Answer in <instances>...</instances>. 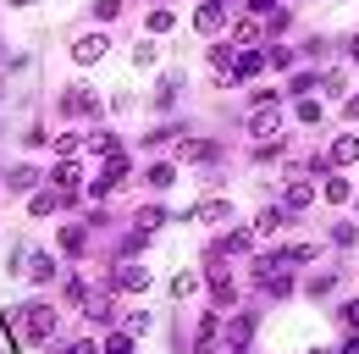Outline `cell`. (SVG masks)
<instances>
[{
    "label": "cell",
    "mask_w": 359,
    "mask_h": 354,
    "mask_svg": "<svg viewBox=\"0 0 359 354\" xmlns=\"http://www.w3.org/2000/svg\"><path fill=\"white\" fill-rule=\"evenodd\" d=\"M17 327H22L28 343H45V338H55V310H50V305H22Z\"/></svg>",
    "instance_id": "obj_1"
},
{
    "label": "cell",
    "mask_w": 359,
    "mask_h": 354,
    "mask_svg": "<svg viewBox=\"0 0 359 354\" xmlns=\"http://www.w3.org/2000/svg\"><path fill=\"white\" fill-rule=\"evenodd\" d=\"M255 321H260L255 310H238V315H232V321L222 327V338H226V354H243V349H249V338H255Z\"/></svg>",
    "instance_id": "obj_2"
},
{
    "label": "cell",
    "mask_w": 359,
    "mask_h": 354,
    "mask_svg": "<svg viewBox=\"0 0 359 354\" xmlns=\"http://www.w3.org/2000/svg\"><path fill=\"white\" fill-rule=\"evenodd\" d=\"M105 34H83V39L72 44V61H83V67H89V61H100V55H105Z\"/></svg>",
    "instance_id": "obj_3"
},
{
    "label": "cell",
    "mask_w": 359,
    "mask_h": 354,
    "mask_svg": "<svg viewBox=\"0 0 359 354\" xmlns=\"http://www.w3.org/2000/svg\"><path fill=\"white\" fill-rule=\"evenodd\" d=\"M61 249H67V255L78 261V255L89 249V227H78V221H67V227H61Z\"/></svg>",
    "instance_id": "obj_4"
},
{
    "label": "cell",
    "mask_w": 359,
    "mask_h": 354,
    "mask_svg": "<svg viewBox=\"0 0 359 354\" xmlns=\"http://www.w3.org/2000/svg\"><path fill=\"white\" fill-rule=\"evenodd\" d=\"M194 28H199V34H216V28H226V11L216 6V0H205L199 17H194Z\"/></svg>",
    "instance_id": "obj_5"
},
{
    "label": "cell",
    "mask_w": 359,
    "mask_h": 354,
    "mask_svg": "<svg viewBox=\"0 0 359 354\" xmlns=\"http://www.w3.org/2000/svg\"><path fill=\"white\" fill-rule=\"evenodd\" d=\"M282 221H287V211H282V205H260V216H255V227H249V232H282Z\"/></svg>",
    "instance_id": "obj_6"
},
{
    "label": "cell",
    "mask_w": 359,
    "mask_h": 354,
    "mask_svg": "<svg viewBox=\"0 0 359 354\" xmlns=\"http://www.w3.org/2000/svg\"><path fill=\"white\" fill-rule=\"evenodd\" d=\"M83 144H89L94 155H105V161H111V155H122V138H116V133H105V128H100V133H83Z\"/></svg>",
    "instance_id": "obj_7"
},
{
    "label": "cell",
    "mask_w": 359,
    "mask_h": 354,
    "mask_svg": "<svg viewBox=\"0 0 359 354\" xmlns=\"http://www.w3.org/2000/svg\"><path fill=\"white\" fill-rule=\"evenodd\" d=\"M28 277H34V282H55V277H61V261H55V255H34V261H28Z\"/></svg>",
    "instance_id": "obj_8"
},
{
    "label": "cell",
    "mask_w": 359,
    "mask_h": 354,
    "mask_svg": "<svg viewBox=\"0 0 359 354\" xmlns=\"http://www.w3.org/2000/svg\"><path fill=\"white\" fill-rule=\"evenodd\" d=\"M177 161H216V144L210 138H188V144H177Z\"/></svg>",
    "instance_id": "obj_9"
},
{
    "label": "cell",
    "mask_w": 359,
    "mask_h": 354,
    "mask_svg": "<svg viewBox=\"0 0 359 354\" xmlns=\"http://www.w3.org/2000/svg\"><path fill=\"white\" fill-rule=\"evenodd\" d=\"M249 244H255V232H249V227H238V232H226V238H222V249H216V255H249Z\"/></svg>",
    "instance_id": "obj_10"
},
{
    "label": "cell",
    "mask_w": 359,
    "mask_h": 354,
    "mask_svg": "<svg viewBox=\"0 0 359 354\" xmlns=\"http://www.w3.org/2000/svg\"><path fill=\"white\" fill-rule=\"evenodd\" d=\"M260 67H266V55H260V50H243V55L232 61V78H255Z\"/></svg>",
    "instance_id": "obj_11"
},
{
    "label": "cell",
    "mask_w": 359,
    "mask_h": 354,
    "mask_svg": "<svg viewBox=\"0 0 359 354\" xmlns=\"http://www.w3.org/2000/svg\"><path fill=\"white\" fill-rule=\"evenodd\" d=\"M249 133H255V138H260V144H266L271 133H276V111H266V105H260V111H255V117H249Z\"/></svg>",
    "instance_id": "obj_12"
},
{
    "label": "cell",
    "mask_w": 359,
    "mask_h": 354,
    "mask_svg": "<svg viewBox=\"0 0 359 354\" xmlns=\"http://www.w3.org/2000/svg\"><path fill=\"white\" fill-rule=\"evenodd\" d=\"M310 199H315V188H310V183H293V188H287V199H282V211H293V216H299V211H304Z\"/></svg>",
    "instance_id": "obj_13"
},
{
    "label": "cell",
    "mask_w": 359,
    "mask_h": 354,
    "mask_svg": "<svg viewBox=\"0 0 359 354\" xmlns=\"http://www.w3.org/2000/svg\"><path fill=\"white\" fill-rule=\"evenodd\" d=\"M177 94H182V72H166V78H161V88H155V105H172Z\"/></svg>",
    "instance_id": "obj_14"
},
{
    "label": "cell",
    "mask_w": 359,
    "mask_h": 354,
    "mask_svg": "<svg viewBox=\"0 0 359 354\" xmlns=\"http://www.w3.org/2000/svg\"><path fill=\"white\" fill-rule=\"evenodd\" d=\"M116 288H149V271L144 266H122L116 271Z\"/></svg>",
    "instance_id": "obj_15"
},
{
    "label": "cell",
    "mask_w": 359,
    "mask_h": 354,
    "mask_svg": "<svg viewBox=\"0 0 359 354\" xmlns=\"http://www.w3.org/2000/svg\"><path fill=\"white\" fill-rule=\"evenodd\" d=\"M55 188H61V194H67V199H72V188H78V166H72V161H61V166H55Z\"/></svg>",
    "instance_id": "obj_16"
},
{
    "label": "cell",
    "mask_w": 359,
    "mask_h": 354,
    "mask_svg": "<svg viewBox=\"0 0 359 354\" xmlns=\"http://www.w3.org/2000/svg\"><path fill=\"white\" fill-rule=\"evenodd\" d=\"M83 321H94V327H111V321H116V310H111V299H94V305L83 310Z\"/></svg>",
    "instance_id": "obj_17"
},
{
    "label": "cell",
    "mask_w": 359,
    "mask_h": 354,
    "mask_svg": "<svg viewBox=\"0 0 359 354\" xmlns=\"http://www.w3.org/2000/svg\"><path fill=\"white\" fill-rule=\"evenodd\" d=\"M78 150H83V133H55V155L61 161H72Z\"/></svg>",
    "instance_id": "obj_18"
},
{
    "label": "cell",
    "mask_w": 359,
    "mask_h": 354,
    "mask_svg": "<svg viewBox=\"0 0 359 354\" xmlns=\"http://www.w3.org/2000/svg\"><path fill=\"white\" fill-rule=\"evenodd\" d=\"M216 332H222V315H205V321H199V332H194V343H199V349H210V343H216Z\"/></svg>",
    "instance_id": "obj_19"
},
{
    "label": "cell",
    "mask_w": 359,
    "mask_h": 354,
    "mask_svg": "<svg viewBox=\"0 0 359 354\" xmlns=\"http://www.w3.org/2000/svg\"><path fill=\"white\" fill-rule=\"evenodd\" d=\"M194 216H199V221H226V216H232V205H226V199H205Z\"/></svg>",
    "instance_id": "obj_20"
},
{
    "label": "cell",
    "mask_w": 359,
    "mask_h": 354,
    "mask_svg": "<svg viewBox=\"0 0 359 354\" xmlns=\"http://www.w3.org/2000/svg\"><path fill=\"white\" fill-rule=\"evenodd\" d=\"M144 183H149V188H172V183H177V166H166V161H161V166H149Z\"/></svg>",
    "instance_id": "obj_21"
},
{
    "label": "cell",
    "mask_w": 359,
    "mask_h": 354,
    "mask_svg": "<svg viewBox=\"0 0 359 354\" xmlns=\"http://www.w3.org/2000/svg\"><path fill=\"white\" fill-rule=\"evenodd\" d=\"M100 354H133V332H111V338L100 343Z\"/></svg>",
    "instance_id": "obj_22"
},
{
    "label": "cell",
    "mask_w": 359,
    "mask_h": 354,
    "mask_svg": "<svg viewBox=\"0 0 359 354\" xmlns=\"http://www.w3.org/2000/svg\"><path fill=\"white\" fill-rule=\"evenodd\" d=\"M332 161H359V138H354V133L332 144Z\"/></svg>",
    "instance_id": "obj_23"
},
{
    "label": "cell",
    "mask_w": 359,
    "mask_h": 354,
    "mask_svg": "<svg viewBox=\"0 0 359 354\" xmlns=\"http://www.w3.org/2000/svg\"><path fill=\"white\" fill-rule=\"evenodd\" d=\"M194 288H199V277H194V271H177V277H172V299H188Z\"/></svg>",
    "instance_id": "obj_24"
},
{
    "label": "cell",
    "mask_w": 359,
    "mask_h": 354,
    "mask_svg": "<svg viewBox=\"0 0 359 354\" xmlns=\"http://www.w3.org/2000/svg\"><path fill=\"white\" fill-rule=\"evenodd\" d=\"M210 67H216V78L232 72V44H216V50H210Z\"/></svg>",
    "instance_id": "obj_25"
},
{
    "label": "cell",
    "mask_w": 359,
    "mask_h": 354,
    "mask_svg": "<svg viewBox=\"0 0 359 354\" xmlns=\"http://www.w3.org/2000/svg\"><path fill=\"white\" fill-rule=\"evenodd\" d=\"M6 183H11L17 194H22V188H34V183H39V172H34V166H17V172L6 177Z\"/></svg>",
    "instance_id": "obj_26"
},
{
    "label": "cell",
    "mask_w": 359,
    "mask_h": 354,
    "mask_svg": "<svg viewBox=\"0 0 359 354\" xmlns=\"http://www.w3.org/2000/svg\"><path fill=\"white\" fill-rule=\"evenodd\" d=\"M161 221H166V211H161V205H144V211H138V227H144V232H155Z\"/></svg>",
    "instance_id": "obj_27"
},
{
    "label": "cell",
    "mask_w": 359,
    "mask_h": 354,
    "mask_svg": "<svg viewBox=\"0 0 359 354\" xmlns=\"http://www.w3.org/2000/svg\"><path fill=\"white\" fill-rule=\"evenodd\" d=\"M172 22H177V17H172L166 6H161V11H149V34H172Z\"/></svg>",
    "instance_id": "obj_28"
},
{
    "label": "cell",
    "mask_w": 359,
    "mask_h": 354,
    "mask_svg": "<svg viewBox=\"0 0 359 354\" xmlns=\"http://www.w3.org/2000/svg\"><path fill=\"white\" fill-rule=\"evenodd\" d=\"M315 84H320V72L310 67V72H293V84H287V88H293V94H310Z\"/></svg>",
    "instance_id": "obj_29"
},
{
    "label": "cell",
    "mask_w": 359,
    "mask_h": 354,
    "mask_svg": "<svg viewBox=\"0 0 359 354\" xmlns=\"http://www.w3.org/2000/svg\"><path fill=\"white\" fill-rule=\"evenodd\" d=\"M55 205H61V199H55V194H34V199H28V211H34V216H50V211H55Z\"/></svg>",
    "instance_id": "obj_30"
},
{
    "label": "cell",
    "mask_w": 359,
    "mask_h": 354,
    "mask_svg": "<svg viewBox=\"0 0 359 354\" xmlns=\"http://www.w3.org/2000/svg\"><path fill=\"white\" fill-rule=\"evenodd\" d=\"M337 321H343V327L354 332V327H359V299H343V310H337Z\"/></svg>",
    "instance_id": "obj_31"
},
{
    "label": "cell",
    "mask_w": 359,
    "mask_h": 354,
    "mask_svg": "<svg viewBox=\"0 0 359 354\" xmlns=\"http://www.w3.org/2000/svg\"><path fill=\"white\" fill-rule=\"evenodd\" d=\"M326 199L343 205V199H348V177H332V183H326Z\"/></svg>",
    "instance_id": "obj_32"
},
{
    "label": "cell",
    "mask_w": 359,
    "mask_h": 354,
    "mask_svg": "<svg viewBox=\"0 0 359 354\" xmlns=\"http://www.w3.org/2000/svg\"><path fill=\"white\" fill-rule=\"evenodd\" d=\"M299 122H304V128L320 122V105H315V100H299Z\"/></svg>",
    "instance_id": "obj_33"
},
{
    "label": "cell",
    "mask_w": 359,
    "mask_h": 354,
    "mask_svg": "<svg viewBox=\"0 0 359 354\" xmlns=\"http://www.w3.org/2000/svg\"><path fill=\"white\" fill-rule=\"evenodd\" d=\"M122 332H133V338H138V332H149V315H144V310H133V315L122 321Z\"/></svg>",
    "instance_id": "obj_34"
},
{
    "label": "cell",
    "mask_w": 359,
    "mask_h": 354,
    "mask_svg": "<svg viewBox=\"0 0 359 354\" xmlns=\"http://www.w3.org/2000/svg\"><path fill=\"white\" fill-rule=\"evenodd\" d=\"M116 11H122V0H94V17H100V22H111Z\"/></svg>",
    "instance_id": "obj_35"
},
{
    "label": "cell",
    "mask_w": 359,
    "mask_h": 354,
    "mask_svg": "<svg viewBox=\"0 0 359 354\" xmlns=\"http://www.w3.org/2000/svg\"><path fill=\"white\" fill-rule=\"evenodd\" d=\"M271 61H276V67H293V61H299V50H287V44H276V50H271Z\"/></svg>",
    "instance_id": "obj_36"
},
{
    "label": "cell",
    "mask_w": 359,
    "mask_h": 354,
    "mask_svg": "<svg viewBox=\"0 0 359 354\" xmlns=\"http://www.w3.org/2000/svg\"><path fill=\"white\" fill-rule=\"evenodd\" d=\"M61 354H100V343H94V338H78V343H67Z\"/></svg>",
    "instance_id": "obj_37"
},
{
    "label": "cell",
    "mask_w": 359,
    "mask_h": 354,
    "mask_svg": "<svg viewBox=\"0 0 359 354\" xmlns=\"http://www.w3.org/2000/svg\"><path fill=\"white\" fill-rule=\"evenodd\" d=\"M332 238H337V244H359V227H348V221H343V227H332Z\"/></svg>",
    "instance_id": "obj_38"
},
{
    "label": "cell",
    "mask_w": 359,
    "mask_h": 354,
    "mask_svg": "<svg viewBox=\"0 0 359 354\" xmlns=\"http://www.w3.org/2000/svg\"><path fill=\"white\" fill-rule=\"evenodd\" d=\"M343 117H348V122H359V94H348V100H343Z\"/></svg>",
    "instance_id": "obj_39"
},
{
    "label": "cell",
    "mask_w": 359,
    "mask_h": 354,
    "mask_svg": "<svg viewBox=\"0 0 359 354\" xmlns=\"http://www.w3.org/2000/svg\"><path fill=\"white\" fill-rule=\"evenodd\" d=\"M249 6H255V17H271V11H276V0H249Z\"/></svg>",
    "instance_id": "obj_40"
},
{
    "label": "cell",
    "mask_w": 359,
    "mask_h": 354,
    "mask_svg": "<svg viewBox=\"0 0 359 354\" xmlns=\"http://www.w3.org/2000/svg\"><path fill=\"white\" fill-rule=\"evenodd\" d=\"M343 354H359V338H348V343H343Z\"/></svg>",
    "instance_id": "obj_41"
},
{
    "label": "cell",
    "mask_w": 359,
    "mask_h": 354,
    "mask_svg": "<svg viewBox=\"0 0 359 354\" xmlns=\"http://www.w3.org/2000/svg\"><path fill=\"white\" fill-rule=\"evenodd\" d=\"M348 55H354V61H359V34H354V39H348Z\"/></svg>",
    "instance_id": "obj_42"
},
{
    "label": "cell",
    "mask_w": 359,
    "mask_h": 354,
    "mask_svg": "<svg viewBox=\"0 0 359 354\" xmlns=\"http://www.w3.org/2000/svg\"><path fill=\"white\" fill-rule=\"evenodd\" d=\"M11 6H34V0H11Z\"/></svg>",
    "instance_id": "obj_43"
},
{
    "label": "cell",
    "mask_w": 359,
    "mask_h": 354,
    "mask_svg": "<svg viewBox=\"0 0 359 354\" xmlns=\"http://www.w3.org/2000/svg\"><path fill=\"white\" fill-rule=\"evenodd\" d=\"M216 6H222V11H226V6H232V0H216Z\"/></svg>",
    "instance_id": "obj_44"
},
{
    "label": "cell",
    "mask_w": 359,
    "mask_h": 354,
    "mask_svg": "<svg viewBox=\"0 0 359 354\" xmlns=\"http://www.w3.org/2000/svg\"><path fill=\"white\" fill-rule=\"evenodd\" d=\"M310 354H326V349H310Z\"/></svg>",
    "instance_id": "obj_45"
}]
</instances>
